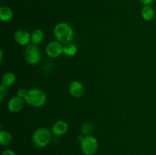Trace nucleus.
I'll return each instance as SVG.
<instances>
[{"instance_id":"nucleus-14","label":"nucleus","mask_w":156,"mask_h":155,"mask_svg":"<svg viewBox=\"0 0 156 155\" xmlns=\"http://www.w3.org/2000/svg\"><path fill=\"white\" fill-rule=\"evenodd\" d=\"M13 141V137L10 132L5 130L0 131V144L2 146H8Z\"/></svg>"},{"instance_id":"nucleus-12","label":"nucleus","mask_w":156,"mask_h":155,"mask_svg":"<svg viewBox=\"0 0 156 155\" xmlns=\"http://www.w3.org/2000/svg\"><path fill=\"white\" fill-rule=\"evenodd\" d=\"M142 17L146 21H152L155 17V10L150 5H144L141 12Z\"/></svg>"},{"instance_id":"nucleus-20","label":"nucleus","mask_w":156,"mask_h":155,"mask_svg":"<svg viewBox=\"0 0 156 155\" xmlns=\"http://www.w3.org/2000/svg\"><path fill=\"white\" fill-rule=\"evenodd\" d=\"M1 155H16V154H15V153L12 150L7 149V150H5L2 153Z\"/></svg>"},{"instance_id":"nucleus-15","label":"nucleus","mask_w":156,"mask_h":155,"mask_svg":"<svg viewBox=\"0 0 156 155\" xmlns=\"http://www.w3.org/2000/svg\"><path fill=\"white\" fill-rule=\"evenodd\" d=\"M77 46L76 44L73 43H69L63 46V54L66 56H69V57L74 56L77 53Z\"/></svg>"},{"instance_id":"nucleus-22","label":"nucleus","mask_w":156,"mask_h":155,"mask_svg":"<svg viewBox=\"0 0 156 155\" xmlns=\"http://www.w3.org/2000/svg\"><path fill=\"white\" fill-rule=\"evenodd\" d=\"M3 61V51L2 50H0V62H2Z\"/></svg>"},{"instance_id":"nucleus-6","label":"nucleus","mask_w":156,"mask_h":155,"mask_svg":"<svg viewBox=\"0 0 156 155\" xmlns=\"http://www.w3.org/2000/svg\"><path fill=\"white\" fill-rule=\"evenodd\" d=\"M46 53L51 58H57L63 53V46L58 41H51L46 46Z\"/></svg>"},{"instance_id":"nucleus-13","label":"nucleus","mask_w":156,"mask_h":155,"mask_svg":"<svg viewBox=\"0 0 156 155\" xmlns=\"http://www.w3.org/2000/svg\"><path fill=\"white\" fill-rule=\"evenodd\" d=\"M15 80H16V78H15V74L11 71H7L4 73L2 77V84L5 86L6 88H9L15 84Z\"/></svg>"},{"instance_id":"nucleus-5","label":"nucleus","mask_w":156,"mask_h":155,"mask_svg":"<svg viewBox=\"0 0 156 155\" xmlns=\"http://www.w3.org/2000/svg\"><path fill=\"white\" fill-rule=\"evenodd\" d=\"M24 59L30 65H35L40 62L41 59V51L37 45L29 44L24 50Z\"/></svg>"},{"instance_id":"nucleus-21","label":"nucleus","mask_w":156,"mask_h":155,"mask_svg":"<svg viewBox=\"0 0 156 155\" xmlns=\"http://www.w3.org/2000/svg\"><path fill=\"white\" fill-rule=\"evenodd\" d=\"M142 4L145 5H151L152 3H153V2L155 0H139Z\"/></svg>"},{"instance_id":"nucleus-4","label":"nucleus","mask_w":156,"mask_h":155,"mask_svg":"<svg viewBox=\"0 0 156 155\" xmlns=\"http://www.w3.org/2000/svg\"><path fill=\"white\" fill-rule=\"evenodd\" d=\"M81 149L85 155H94L98 149V140L92 135H85L81 138Z\"/></svg>"},{"instance_id":"nucleus-17","label":"nucleus","mask_w":156,"mask_h":155,"mask_svg":"<svg viewBox=\"0 0 156 155\" xmlns=\"http://www.w3.org/2000/svg\"><path fill=\"white\" fill-rule=\"evenodd\" d=\"M93 130H94V126H93V125L91 122H85L83 126H82V132L84 135H89V134Z\"/></svg>"},{"instance_id":"nucleus-8","label":"nucleus","mask_w":156,"mask_h":155,"mask_svg":"<svg viewBox=\"0 0 156 155\" xmlns=\"http://www.w3.org/2000/svg\"><path fill=\"white\" fill-rule=\"evenodd\" d=\"M24 100H24V98L18 97V96L13 97L10 99L8 103V109L13 113L20 112L24 108Z\"/></svg>"},{"instance_id":"nucleus-3","label":"nucleus","mask_w":156,"mask_h":155,"mask_svg":"<svg viewBox=\"0 0 156 155\" xmlns=\"http://www.w3.org/2000/svg\"><path fill=\"white\" fill-rule=\"evenodd\" d=\"M51 138V132L46 128H39L36 129L32 136L34 144L39 148H44L47 147L50 144Z\"/></svg>"},{"instance_id":"nucleus-18","label":"nucleus","mask_w":156,"mask_h":155,"mask_svg":"<svg viewBox=\"0 0 156 155\" xmlns=\"http://www.w3.org/2000/svg\"><path fill=\"white\" fill-rule=\"evenodd\" d=\"M7 95V88L3 84L0 85V101H3Z\"/></svg>"},{"instance_id":"nucleus-10","label":"nucleus","mask_w":156,"mask_h":155,"mask_svg":"<svg viewBox=\"0 0 156 155\" xmlns=\"http://www.w3.org/2000/svg\"><path fill=\"white\" fill-rule=\"evenodd\" d=\"M69 126L66 122L58 120L52 126V133L56 136H62L68 132Z\"/></svg>"},{"instance_id":"nucleus-16","label":"nucleus","mask_w":156,"mask_h":155,"mask_svg":"<svg viewBox=\"0 0 156 155\" xmlns=\"http://www.w3.org/2000/svg\"><path fill=\"white\" fill-rule=\"evenodd\" d=\"M44 38V32L41 29H36L31 33V42L33 44L38 45L43 41Z\"/></svg>"},{"instance_id":"nucleus-1","label":"nucleus","mask_w":156,"mask_h":155,"mask_svg":"<svg viewBox=\"0 0 156 155\" xmlns=\"http://www.w3.org/2000/svg\"><path fill=\"white\" fill-rule=\"evenodd\" d=\"M53 34L56 41L62 44L71 43L74 38V30L73 27L66 22H59L53 28Z\"/></svg>"},{"instance_id":"nucleus-11","label":"nucleus","mask_w":156,"mask_h":155,"mask_svg":"<svg viewBox=\"0 0 156 155\" xmlns=\"http://www.w3.org/2000/svg\"><path fill=\"white\" fill-rule=\"evenodd\" d=\"M13 18V12L7 6H2L0 8V19L3 22H9Z\"/></svg>"},{"instance_id":"nucleus-2","label":"nucleus","mask_w":156,"mask_h":155,"mask_svg":"<svg viewBox=\"0 0 156 155\" xmlns=\"http://www.w3.org/2000/svg\"><path fill=\"white\" fill-rule=\"evenodd\" d=\"M24 100L30 106L34 107H41L47 102V95L45 92L40 88H31L27 91Z\"/></svg>"},{"instance_id":"nucleus-9","label":"nucleus","mask_w":156,"mask_h":155,"mask_svg":"<svg viewBox=\"0 0 156 155\" xmlns=\"http://www.w3.org/2000/svg\"><path fill=\"white\" fill-rule=\"evenodd\" d=\"M69 94L72 97L75 98H79L82 97L85 93V88L83 84L79 81H73L69 85Z\"/></svg>"},{"instance_id":"nucleus-7","label":"nucleus","mask_w":156,"mask_h":155,"mask_svg":"<svg viewBox=\"0 0 156 155\" xmlns=\"http://www.w3.org/2000/svg\"><path fill=\"white\" fill-rule=\"evenodd\" d=\"M14 39L18 45L27 46L31 41V34H30V33L26 30L20 29L15 33Z\"/></svg>"},{"instance_id":"nucleus-19","label":"nucleus","mask_w":156,"mask_h":155,"mask_svg":"<svg viewBox=\"0 0 156 155\" xmlns=\"http://www.w3.org/2000/svg\"><path fill=\"white\" fill-rule=\"evenodd\" d=\"M27 91H26L24 88H20V89H18L17 91V96H18L20 97H22V98H24L26 94H27Z\"/></svg>"}]
</instances>
